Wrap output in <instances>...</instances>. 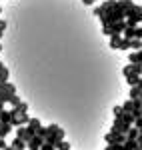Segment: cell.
Wrapping results in <instances>:
<instances>
[{
    "instance_id": "obj_1",
    "label": "cell",
    "mask_w": 142,
    "mask_h": 150,
    "mask_svg": "<svg viewBox=\"0 0 142 150\" xmlns=\"http://www.w3.org/2000/svg\"><path fill=\"white\" fill-rule=\"evenodd\" d=\"M100 20H102V26H110V24L114 22H120V20H126V14L120 10L118 6H114L110 12H106L104 16H100Z\"/></svg>"
},
{
    "instance_id": "obj_2",
    "label": "cell",
    "mask_w": 142,
    "mask_h": 150,
    "mask_svg": "<svg viewBox=\"0 0 142 150\" xmlns=\"http://www.w3.org/2000/svg\"><path fill=\"white\" fill-rule=\"evenodd\" d=\"M62 140H64V130L60 126H56V124H50V126H48V136L44 138V142L54 144V148H56V144L62 142Z\"/></svg>"
},
{
    "instance_id": "obj_3",
    "label": "cell",
    "mask_w": 142,
    "mask_h": 150,
    "mask_svg": "<svg viewBox=\"0 0 142 150\" xmlns=\"http://www.w3.org/2000/svg\"><path fill=\"white\" fill-rule=\"evenodd\" d=\"M140 22H142V10H140V6L134 4V8L126 14V26L128 28H136Z\"/></svg>"
},
{
    "instance_id": "obj_4",
    "label": "cell",
    "mask_w": 142,
    "mask_h": 150,
    "mask_svg": "<svg viewBox=\"0 0 142 150\" xmlns=\"http://www.w3.org/2000/svg\"><path fill=\"white\" fill-rule=\"evenodd\" d=\"M126 28V20H120V22H114L110 26H102V32L106 36H114V34H122Z\"/></svg>"
},
{
    "instance_id": "obj_5",
    "label": "cell",
    "mask_w": 142,
    "mask_h": 150,
    "mask_svg": "<svg viewBox=\"0 0 142 150\" xmlns=\"http://www.w3.org/2000/svg\"><path fill=\"white\" fill-rule=\"evenodd\" d=\"M114 6H116V0H104L100 6H96V8H94V14H96V16H104V14L110 12Z\"/></svg>"
},
{
    "instance_id": "obj_6",
    "label": "cell",
    "mask_w": 142,
    "mask_h": 150,
    "mask_svg": "<svg viewBox=\"0 0 142 150\" xmlns=\"http://www.w3.org/2000/svg\"><path fill=\"white\" fill-rule=\"evenodd\" d=\"M16 136H18L20 140H24V142H28V140L34 138L36 134H34V132H32L28 126H18V128H16Z\"/></svg>"
},
{
    "instance_id": "obj_7",
    "label": "cell",
    "mask_w": 142,
    "mask_h": 150,
    "mask_svg": "<svg viewBox=\"0 0 142 150\" xmlns=\"http://www.w3.org/2000/svg\"><path fill=\"white\" fill-rule=\"evenodd\" d=\"M108 144H124L126 142V136L124 134H120V132H108L106 136H104Z\"/></svg>"
},
{
    "instance_id": "obj_8",
    "label": "cell",
    "mask_w": 142,
    "mask_h": 150,
    "mask_svg": "<svg viewBox=\"0 0 142 150\" xmlns=\"http://www.w3.org/2000/svg\"><path fill=\"white\" fill-rule=\"evenodd\" d=\"M130 128H132V126H128L124 120L116 118V120H114V124H112V128H110V132H120V134H124V136H126V132H128Z\"/></svg>"
},
{
    "instance_id": "obj_9",
    "label": "cell",
    "mask_w": 142,
    "mask_h": 150,
    "mask_svg": "<svg viewBox=\"0 0 142 150\" xmlns=\"http://www.w3.org/2000/svg\"><path fill=\"white\" fill-rule=\"evenodd\" d=\"M140 70H142V64H128L122 68V74L128 78V76H140Z\"/></svg>"
},
{
    "instance_id": "obj_10",
    "label": "cell",
    "mask_w": 142,
    "mask_h": 150,
    "mask_svg": "<svg viewBox=\"0 0 142 150\" xmlns=\"http://www.w3.org/2000/svg\"><path fill=\"white\" fill-rule=\"evenodd\" d=\"M116 6H118L124 14H128V12L134 8V2H132V0H116Z\"/></svg>"
},
{
    "instance_id": "obj_11",
    "label": "cell",
    "mask_w": 142,
    "mask_h": 150,
    "mask_svg": "<svg viewBox=\"0 0 142 150\" xmlns=\"http://www.w3.org/2000/svg\"><path fill=\"white\" fill-rule=\"evenodd\" d=\"M42 144H44V140L40 138V136H34L32 140H28V142H26V148H28V150H40Z\"/></svg>"
},
{
    "instance_id": "obj_12",
    "label": "cell",
    "mask_w": 142,
    "mask_h": 150,
    "mask_svg": "<svg viewBox=\"0 0 142 150\" xmlns=\"http://www.w3.org/2000/svg\"><path fill=\"white\" fill-rule=\"evenodd\" d=\"M128 60H130V64H142V50H138V52H130Z\"/></svg>"
},
{
    "instance_id": "obj_13",
    "label": "cell",
    "mask_w": 142,
    "mask_h": 150,
    "mask_svg": "<svg viewBox=\"0 0 142 150\" xmlns=\"http://www.w3.org/2000/svg\"><path fill=\"white\" fill-rule=\"evenodd\" d=\"M10 146H12L14 150H24V148H26V142H24V140H20L18 136H16V138L10 142Z\"/></svg>"
},
{
    "instance_id": "obj_14",
    "label": "cell",
    "mask_w": 142,
    "mask_h": 150,
    "mask_svg": "<svg viewBox=\"0 0 142 150\" xmlns=\"http://www.w3.org/2000/svg\"><path fill=\"white\" fill-rule=\"evenodd\" d=\"M26 126H28V128H30V130H32V132H34V134H36V130H38V128L42 126V124H40V120H38V118H30Z\"/></svg>"
},
{
    "instance_id": "obj_15",
    "label": "cell",
    "mask_w": 142,
    "mask_h": 150,
    "mask_svg": "<svg viewBox=\"0 0 142 150\" xmlns=\"http://www.w3.org/2000/svg\"><path fill=\"white\" fill-rule=\"evenodd\" d=\"M120 42H122V36L120 34L110 36V48H120Z\"/></svg>"
},
{
    "instance_id": "obj_16",
    "label": "cell",
    "mask_w": 142,
    "mask_h": 150,
    "mask_svg": "<svg viewBox=\"0 0 142 150\" xmlns=\"http://www.w3.org/2000/svg\"><path fill=\"white\" fill-rule=\"evenodd\" d=\"M138 136H140V132H138V128H134V126L126 132V140H136Z\"/></svg>"
},
{
    "instance_id": "obj_17",
    "label": "cell",
    "mask_w": 142,
    "mask_h": 150,
    "mask_svg": "<svg viewBox=\"0 0 142 150\" xmlns=\"http://www.w3.org/2000/svg\"><path fill=\"white\" fill-rule=\"evenodd\" d=\"M10 120H12V116H10L8 110H2V112H0V122H2V124H10Z\"/></svg>"
},
{
    "instance_id": "obj_18",
    "label": "cell",
    "mask_w": 142,
    "mask_h": 150,
    "mask_svg": "<svg viewBox=\"0 0 142 150\" xmlns=\"http://www.w3.org/2000/svg\"><path fill=\"white\" fill-rule=\"evenodd\" d=\"M10 130H12V124H0V138H6Z\"/></svg>"
},
{
    "instance_id": "obj_19",
    "label": "cell",
    "mask_w": 142,
    "mask_h": 150,
    "mask_svg": "<svg viewBox=\"0 0 142 150\" xmlns=\"http://www.w3.org/2000/svg\"><path fill=\"white\" fill-rule=\"evenodd\" d=\"M122 34H124L122 38H128V40H132V38H136V30H134V28H128V26H126Z\"/></svg>"
},
{
    "instance_id": "obj_20",
    "label": "cell",
    "mask_w": 142,
    "mask_h": 150,
    "mask_svg": "<svg viewBox=\"0 0 142 150\" xmlns=\"http://www.w3.org/2000/svg\"><path fill=\"white\" fill-rule=\"evenodd\" d=\"M120 120H124L128 126H132V124H134V116H132V112H124V114L120 116Z\"/></svg>"
},
{
    "instance_id": "obj_21",
    "label": "cell",
    "mask_w": 142,
    "mask_h": 150,
    "mask_svg": "<svg viewBox=\"0 0 142 150\" xmlns=\"http://www.w3.org/2000/svg\"><path fill=\"white\" fill-rule=\"evenodd\" d=\"M122 108H124V112H134V100H126V102L122 104Z\"/></svg>"
},
{
    "instance_id": "obj_22",
    "label": "cell",
    "mask_w": 142,
    "mask_h": 150,
    "mask_svg": "<svg viewBox=\"0 0 142 150\" xmlns=\"http://www.w3.org/2000/svg\"><path fill=\"white\" fill-rule=\"evenodd\" d=\"M140 94H142V90L138 88V86H132V88H130V100H136Z\"/></svg>"
},
{
    "instance_id": "obj_23",
    "label": "cell",
    "mask_w": 142,
    "mask_h": 150,
    "mask_svg": "<svg viewBox=\"0 0 142 150\" xmlns=\"http://www.w3.org/2000/svg\"><path fill=\"white\" fill-rule=\"evenodd\" d=\"M20 102H22V100H20V98H18L16 94H12V96H10V100H8V104H10L12 108H16V106H18Z\"/></svg>"
},
{
    "instance_id": "obj_24",
    "label": "cell",
    "mask_w": 142,
    "mask_h": 150,
    "mask_svg": "<svg viewBox=\"0 0 142 150\" xmlns=\"http://www.w3.org/2000/svg\"><path fill=\"white\" fill-rule=\"evenodd\" d=\"M56 150H70V144H68L66 140H62V142L56 144Z\"/></svg>"
},
{
    "instance_id": "obj_25",
    "label": "cell",
    "mask_w": 142,
    "mask_h": 150,
    "mask_svg": "<svg viewBox=\"0 0 142 150\" xmlns=\"http://www.w3.org/2000/svg\"><path fill=\"white\" fill-rule=\"evenodd\" d=\"M138 80H140V76H128V78H126V82L130 84V88H132V86H136Z\"/></svg>"
},
{
    "instance_id": "obj_26",
    "label": "cell",
    "mask_w": 142,
    "mask_h": 150,
    "mask_svg": "<svg viewBox=\"0 0 142 150\" xmlns=\"http://www.w3.org/2000/svg\"><path fill=\"white\" fill-rule=\"evenodd\" d=\"M126 48H130V40H128V38H122V42H120V48H118V50H126Z\"/></svg>"
},
{
    "instance_id": "obj_27",
    "label": "cell",
    "mask_w": 142,
    "mask_h": 150,
    "mask_svg": "<svg viewBox=\"0 0 142 150\" xmlns=\"http://www.w3.org/2000/svg\"><path fill=\"white\" fill-rule=\"evenodd\" d=\"M112 112H114L116 118H120V116L124 114V108H122V106H114V110H112Z\"/></svg>"
},
{
    "instance_id": "obj_28",
    "label": "cell",
    "mask_w": 142,
    "mask_h": 150,
    "mask_svg": "<svg viewBox=\"0 0 142 150\" xmlns=\"http://www.w3.org/2000/svg\"><path fill=\"white\" fill-rule=\"evenodd\" d=\"M134 124H136V126H134V128H138V132H140V134H142V116H138V118L134 120Z\"/></svg>"
},
{
    "instance_id": "obj_29",
    "label": "cell",
    "mask_w": 142,
    "mask_h": 150,
    "mask_svg": "<svg viewBox=\"0 0 142 150\" xmlns=\"http://www.w3.org/2000/svg\"><path fill=\"white\" fill-rule=\"evenodd\" d=\"M40 150H56V148H54V144H48V142H44V144L40 146Z\"/></svg>"
},
{
    "instance_id": "obj_30",
    "label": "cell",
    "mask_w": 142,
    "mask_h": 150,
    "mask_svg": "<svg viewBox=\"0 0 142 150\" xmlns=\"http://www.w3.org/2000/svg\"><path fill=\"white\" fill-rule=\"evenodd\" d=\"M136 40H142V26H136Z\"/></svg>"
},
{
    "instance_id": "obj_31",
    "label": "cell",
    "mask_w": 142,
    "mask_h": 150,
    "mask_svg": "<svg viewBox=\"0 0 142 150\" xmlns=\"http://www.w3.org/2000/svg\"><path fill=\"white\" fill-rule=\"evenodd\" d=\"M4 30H6V22H4V20H0V38L4 36Z\"/></svg>"
},
{
    "instance_id": "obj_32",
    "label": "cell",
    "mask_w": 142,
    "mask_h": 150,
    "mask_svg": "<svg viewBox=\"0 0 142 150\" xmlns=\"http://www.w3.org/2000/svg\"><path fill=\"white\" fill-rule=\"evenodd\" d=\"M6 146H8V144H6V140H4V138H0V150H4Z\"/></svg>"
},
{
    "instance_id": "obj_33",
    "label": "cell",
    "mask_w": 142,
    "mask_h": 150,
    "mask_svg": "<svg viewBox=\"0 0 142 150\" xmlns=\"http://www.w3.org/2000/svg\"><path fill=\"white\" fill-rule=\"evenodd\" d=\"M136 144H138V148L142 150V134H140V136H138V138H136Z\"/></svg>"
},
{
    "instance_id": "obj_34",
    "label": "cell",
    "mask_w": 142,
    "mask_h": 150,
    "mask_svg": "<svg viewBox=\"0 0 142 150\" xmlns=\"http://www.w3.org/2000/svg\"><path fill=\"white\" fill-rule=\"evenodd\" d=\"M82 2H84V4H86V6H88V4H94L96 0H82Z\"/></svg>"
},
{
    "instance_id": "obj_35",
    "label": "cell",
    "mask_w": 142,
    "mask_h": 150,
    "mask_svg": "<svg viewBox=\"0 0 142 150\" xmlns=\"http://www.w3.org/2000/svg\"><path fill=\"white\" fill-rule=\"evenodd\" d=\"M2 110H4V102H0V112H2Z\"/></svg>"
},
{
    "instance_id": "obj_36",
    "label": "cell",
    "mask_w": 142,
    "mask_h": 150,
    "mask_svg": "<svg viewBox=\"0 0 142 150\" xmlns=\"http://www.w3.org/2000/svg\"><path fill=\"white\" fill-rule=\"evenodd\" d=\"M4 150H14V148H12V146H10V144H8V146H6V148H4Z\"/></svg>"
},
{
    "instance_id": "obj_37",
    "label": "cell",
    "mask_w": 142,
    "mask_h": 150,
    "mask_svg": "<svg viewBox=\"0 0 142 150\" xmlns=\"http://www.w3.org/2000/svg\"><path fill=\"white\" fill-rule=\"evenodd\" d=\"M138 112H140V116H142V108H140V110H138Z\"/></svg>"
},
{
    "instance_id": "obj_38",
    "label": "cell",
    "mask_w": 142,
    "mask_h": 150,
    "mask_svg": "<svg viewBox=\"0 0 142 150\" xmlns=\"http://www.w3.org/2000/svg\"><path fill=\"white\" fill-rule=\"evenodd\" d=\"M0 52H2V44H0Z\"/></svg>"
},
{
    "instance_id": "obj_39",
    "label": "cell",
    "mask_w": 142,
    "mask_h": 150,
    "mask_svg": "<svg viewBox=\"0 0 142 150\" xmlns=\"http://www.w3.org/2000/svg\"><path fill=\"white\" fill-rule=\"evenodd\" d=\"M0 14H2V8H0Z\"/></svg>"
},
{
    "instance_id": "obj_40",
    "label": "cell",
    "mask_w": 142,
    "mask_h": 150,
    "mask_svg": "<svg viewBox=\"0 0 142 150\" xmlns=\"http://www.w3.org/2000/svg\"><path fill=\"white\" fill-rule=\"evenodd\" d=\"M140 76H142V70H140Z\"/></svg>"
},
{
    "instance_id": "obj_41",
    "label": "cell",
    "mask_w": 142,
    "mask_h": 150,
    "mask_svg": "<svg viewBox=\"0 0 142 150\" xmlns=\"http://www.w3.org/2000/svg\"><path fill=\"white\" fill-rule=\"evenodd\" d=\"M140 10H142V6H140Z\"/></svg>"
},
{
    "instance_id": "obj_42",
    "label": "cell",
    "mask_w": 142,
    "mask_h": 150,
    "mask_svg": "<svg viewBox=\"0 0 142 150\" xmlns=\"http://www.w3.org/2000/svg\"><path fill=\"white\" fill-rule=\"evenodd\" d=\"M136 150H140V148H136Z\"/></svg>"
},
{
    "instance_id": "obj_43",
    "label": "cell",
    "mask_w": 142,
    "mask_h": 150,
    "mask_svg": "<svg viewBox=\"0 0 142 150\" xmlns=\"http://www.w3.org/2000/svg\"><path fill=\"white\" fill-rule=\"evenodd\" d=\"M0 124H2V122H0Z\"/></svg>"
}]
</instances>
